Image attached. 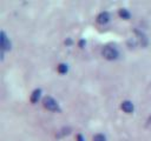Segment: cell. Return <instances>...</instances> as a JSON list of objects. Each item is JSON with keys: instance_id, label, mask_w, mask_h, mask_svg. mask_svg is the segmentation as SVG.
Returning <instances> with one entry per match:
<instances>
[{"instance_id": "obj_1", "label": "cell", "mask_w": 151, "mask_h": 141, "mask_svg": "<svg viewBox=\"0 0 151 141\" xmlns=\"http://www.w3.org/2000/svg\"><path fill=\"white\" fill-rule=\"evenodd\" d=\"M103 56L107 60H114L118 58V51L114 48V47H111V46H106L104 47L103 52H101Z\"/></svg>"}, {"instance_id": "obj_6", "label": "cell", "mask_w": 151, "mask_h": 141, "mask_svg": "<svg viewBox=\"0 0 151 141\" xmlns=\"http://www.w3.org/2000/svg\"><path fill=\"white\" fill-rule=\"evenodd\" d=\"M40 93H41L40 89H34V90H33V93H32V95H31V102H32V103L38 102V100H39V98H40Z\"/></svg>"}, {"instance_id": "obj_9", "label": "cell", "mask_w": 151, "mask_h": 141, "mask_svg": "<svg viewBox=\"0 0 151 141\" xmlns=\"http://www.w3.org/2000/svg\"><path fill=\"white\" fill-rule=\"evenodd\" d=\"M93 141H106V137L103 134H96L93 136Z\"/></svg>"}, {"instance_id": "obj_11", "label": "cell", "mask_w": 151, "mask_h": 141, "mask_svg": "<svg viewBox=\"0 0 151 141\" xmlns=\"http://www.w3.org/2000/svg\"><path fill=\"white\" fill-rule=\"evenodd\" d=\"M147 123H149V125H150V123H151V115H150V116H149V118H147Z\"/></svg>"}, {"instance_id": "obj_7", "label": "cell", "mask_w": 151, "mask_h": 141, "mask_svg": "<svg viewBox=\"0 0 151 141\" xmlns=\"http://www.w3.org/2000/svg\"><path fill=\"white\" fill-rule=\"evenodd\" d=\"M119 16L123 18V19H129L130 18V13H129L127 9L122 8V9H119Z\"/></svg>"}, {"instance_id": "obj_8", "label": "cell", "mask_w": 151, "mask_h": 141, "mask_svg": "<svg viewBox=\"0 0 151 141\" xmlns=\"http://www.w3.org/2000/svg\"><path fill=\"white\" fill-rule=\"evenodd\" d=\"M57 69H58V72H59L60 74H64V73L67 72V65H65V63H59L58 67H57Z\"/></svg>"}, {"instance_id": "obj_4", "label": "cell", "mask_w": 151, "mask_h": 141, "mask_svg": "<svg viewBox=\"0 0 151 141\" xmlns=\"http://www.w3.org/2000/svg\"><path fill=\"white\" fill-rule=\"evenodd\" d=\"M120 107H122V109L125 112V113H131V112H133V103L131 102V101H123L122 102V105H120Z\"/></svg>"}, {"instance_id": "obj_5", "label": "cell", "mask_w": 151, "mask_h": 141, "mask_svg": "<svg viewBox=\"0 0 151 141\" xmlns=\"http://www.w3.org/2000/svg\"><path fill=\"white\" fill-rule=\"evenodd\" d=\"M109 19H110V14H109L107 12H101V13L97 16V21H98L99 24H106V22L109 21Z\"/></svg>"}, {"instance_id": "obj_10", "label": "cell", "mask_w": 151, "mask_h": 141, "mask_svg": "<svg viewBox=\"0 0 151 141\" xmlns=\"http://www.w3.org/2000/svg\"><path fill=\"white\" fill-rule=\"evenodd\" d=\"M77 140H78V141H84V139H83V136H81L80 134L77 136Z\"/></svg>"}, {"instance_id": "obj_3", "label": "cell", "mask_w": 151, "mask_h": 141, "mask_svg": "<svg viewBox=\"0 0 151 141\" xmlns=\"http://www.w3.org/2000/svg\"><path fill=\"white\" fill-rule=\"evenodd\" d=\"M0 43H1V49L2 51L11 48V42L8 41V39H7V36H6L4 31H1V33H0Z\"/></svg>"}, {"instance_id": "obj_2", "label": "cell", "mask_w": 151, "mask_h": 141, "mask_svg": "<svg viewBox=\"0 0 151 141\" xmlns=\"http://www.w3.org/2000/svg\"><path fill=\"white\" fill-rule=\"evenodd\" d=\"M42 103H44V107L47 108L48 110H53V112L59 110V105H58V102H57L53 98H51V96H45L44 100H42Z\"/></svg>"}]
</instances>
